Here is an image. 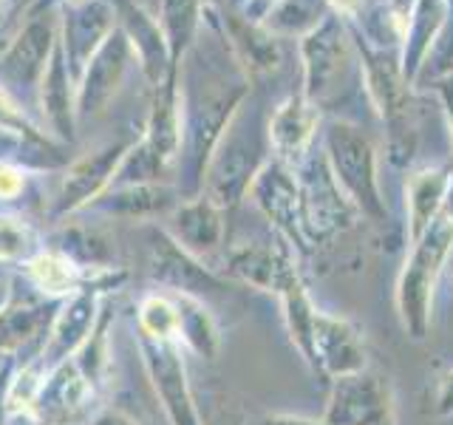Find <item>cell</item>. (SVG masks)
I'll return each mask as SVG.
<instances>
[{
  "label": "cell",
  "instance_id": "obj_27",
  "mask_svg": "<svg viewBox=\"0 0 453 425\" xmlns=\"http://www.w3.org/2000/svg\"><path fill=\"white\" fill-rule=\"evenodd\" d=\"M320 14V0H283V6L275 14V26L295 32V28L311 26Z\"/></svg>",
  "mask_w": 453,
  "mask_h": 425
},
{
  "label": "cell",
  "instance_id": "obj_1",
  "mask_svg": "<svg viewBox=\"0 0 453 425\" xmlns=\"http://www.w3.org/2000/svg\"><path fill=\"white\" fill-rule=\"evenodd\" d=\"M188 71V103H184V153H181V167H184V190L196 193L202 184V170L210 159V151L216 145L219 134L224 131L230 111L238 103L241 89L226 85V74L216 66L204 63L202 57H193Z\"/></svg>",
  "mask_w": 453,
  "mask_h": 425
},
{
  "label": "cell",
  "instance_id": "obj_20",
  "mask_svg": "<svg viewBox=\"0 0 453 425\" xmlns=\"http://www.w3.org/2000/svg\"><path fill=\"white\" fill-rule=\"evenodd\" d=\"M179 306V340H184L196 354L202 358H216L219 349V332L216 323L207 315V309L188 295H173Z\"/></svg>",
  "mask_w": 453,
  "mask_h": 425
},
{
  "label": "cell",
  "instance_id": "obj_29",
  "mask_svg": "<svg viewBox=\"0 0 453 425\" xmlns=\"http://www.w3.org/2000/svg\"><path fill=\"white\" fill-rule=\"evenodd\" d=\"M14 375H18V358L14 354H4V360H0V425H6L9 420V391Z\"/></svg>",
  "mask_w": 453,
  "mask_h": 425
},
{
  "label": "cell",
  "instance_id": "obj_22",
  "mask_svg": "<svg viewBox=\"0 0 453 425\" xmlns=\"http://www.w3.org/2000/svg\"><path fill=\"white\" fill-rule=\"evenodd\" d=\"M122 18L127 23V32H131L142 49V57H145V66L150 71L153 80H159L165 74V46H162V37H159V28H156L145 14L131 9V6H122Z\"/></svg>",
  "mask_w": 453,
  "mask_h": 425
},
{
  "label": "cell",
  "instance_id": "obj_11",
  "mask_svg": "<svg viewBox=\"0 0 453 425\" xmlns=\"http://www.w3.org/2000/svg\"><path fill=\"white\" fill-rule=\"evenodd\" d=\"M46 304L51 301H6L0 306V358L14 354L20 358V352L28 346H42L49 332V315Z\"/></svg>",
  "mask_w": 453,
  "mask_h": 425
},
{
  "label": "cell",
  "instance_id": "obj_4",
  "mask_svg": "<svg viewBox=\"0 0 453 425\" xmlns=\"http://www.w3.org/2000/svg\"><path fill=\"white\" fill-rule=\"evenodd\" d=\"M145 273L156 287L170 295L198 298L202 292H219L224 283L193 259V252L184 250L179 241L162 227L145 230Z\"/></svg>",
  "mask_w": 453,
  "mask_h": 425
},
{
  "label": "cell",
  "instance_id": "obj_23",
  "mask_svg": "<svg viewBox=\"0 0 453 425\" xmlns=\"http://www.w3.org/2000/svg\"><path fill=\"white\" fill-rule=\"evenodd\" d=\"M165 26L170 35V54L179 57L190 46L196 32V0H165Z\"/></svg>",
  "mask_w": 453,
  "mask_h": 425
},
{
  "label": "cell",
  "instance_id": "obj_9",
  "mask_svg": "<svg viewBox=\"0 0 453 425\" xmlns=\"http://www.w3.org/2000/svg\"><path fill=\"white\" fill-rule=\"evenodd\" d=\"M20 267L28 287L40 295V301H51V304H63L65 298H71L88 281H94V275H99V273H85L82 267H77L68 255H63L54 247L35 252Z\"/></svg>",
  "mask_w": 453,
  "mask_h": 425
},
{
  "label": "cell",
  "instance_id": "obj_25",
  "mask_svg": "<svg viewBox=\"0 0 453 425\" xmlns=\"http://www.w3.org/2000/svg\"><path fill=\"white\" fill-rule=\"evenodd\" d=\"M445 190V179L439 174H422V179L414 182V190H411V212H414V236L419 238L425 219H431L434 207L439 205V196Z\"/></svg>",
  "mask_w": 453,
  "mask_h": 425
},
{
  "label": "cell",
  "instance_id": "obj_32",
  "mask_svg": "<svg viewBox=\"0 0 453 425\" xmlns=\"http://www.w3.org/2000/svg\"><path fill=\"white\" fill-rule=\"evenodd\" d=\"M334 4H337L340 9H354V6H357V0H334Z\"/></svg>",
  "mask_w": 453,
  "mask_h": 425
},
{
  "label": "cell",
  "instance_id": "obj_12",
  "mask_svg": "<svg viewBox=\"0 0 453 425\" xmlns=\"http://www.w3.org/2000/svg\"><path fill=\"white\" fill-rule=\"evenodd\" d=\"M125 60H127V40L122 35H113L99 46L80 91V117H91V113H96L108 103L125 71Z\"/></svg>",
  "mask_w": 453,
  "mask_h": 425
},
{
  "label": "cell",
  "instance_id": "obj_21",
  "mask_svg": "<svg viewBox=\"0 0 453 425\" xmlns=\"http://www.w3.org/2000/svg\"><path fill=\"white\" fill-rule=\"evenodd\" d=\"M136 335L153 340H179V306L170 295H145L136 312Z\"/></svg>",
  "mask_w": 453,
  "mask_h": 425
},
{
  "label": "cell",
  "instance_id": "obj_7",
  "mask_svg": "<svg viewBox=\"0 0 453 425\" xmlns=\"http://www.w3.org/2000/svg\"><path fill=\"white\" fill-rule=\"evenodd\" d=\"M127 151L131 148H127L125 142H117V145L88 153L74 167H68L63 188L57 193V202H54V216H65V212L88 207L94 198L105 190V184L113 182V174H117V167L125 159Z\"/></svg>",
  "mask_w": 453,
  "mask_h": 425
},
{
  "label": "cell",
  "instance_id": "obj_30",
  "mask_svg": "<svg viewBox=\"0 0 453 425\" xmlns=\"http://www.w3.org/2000/svg\"><path fill=\"white\" fill-rule=\"evenodd\" d=\"M20 190H23V176L18 170L0 167V198H14L20 196Z\"/></svg>",
  "mask_w": 453,
  "mask_h": 425
},
{
  "label": "cell",
  "instance_id": "obj_10",
  "mask_svg": "<svg viewBox=\"0 0 453 425\" xmlns=\"http://www.w3.org/2000/svg\"><path fill=\"white\" fill-rule=\"evenodd\" d=\"M450 238H453V212L448 210L445 216L431 227L425 244H419V250L414 255V264H411L405 273L403 301H405L408 315H425V292H428L431 281L436 275V264L442 261V255L448 252Z\"/></svg>",
  "mask_w": 453,
  "mask_h": 425
},
{
  "label": "cell",
  "instance_id": "obj_26",
  "mask_svg": "<svg viewBox=\"0 0 453 425\" xmlns=\"http://www.w3.org/2000/svg\"><path fill=\"white\" fill-rule=\"evenodd\" d=\"M439 14H442V4L439 0H422L419 9H417V18H414V35H411V46H408V54H405V60L411 66H417L419 60V54L425 49V42L431 40L434 35V28L439 23Z\"/></svg>",
  "mask_w": 453,
  "mask_h": 425
},
{
  "label": "cell",
  "instance_id": "obj_17",
  "mask_svg": "<svg viewBox=\"0 0 453 425\" xmlns=\"http://www.w3.org/2000/svg\"><path fill=\"white\" fill-rule=\"evenodd\" d=\"M332 151H334V162L340 176L346 179V184L351 190H357L360 196H365L368 202H374V190H372V153H368V145L360 139L349 134V128H334L332 131Z\"/></svg>",
  "mask_w": 453,
  "mask_h": 425
},
{
  "label": "cell",
  "instance_id": "obj_24",
  "mask_svg": "<svg viewBox=\"0 0 453 425\" xmlns=\"http://www.w3.org/2000/svg\"><path fill=\"white\" fill-rule=\"evenodd\" d=\"M37 250L35 236L18 219H0V264L28 261Z\"/></svg>",
  "mask_w": 453,
  "mask_h": 425
},
{
  "label": "cell",
  "instance_id": "obj_18",
  "mask_svg": "<svg viewBox=\"0 0 453 425\" xmlns=\"http://www.w3.org/2000/svg\"><path fill=\"white\" fill-rule=\"evenodd\" d=\"M42 111H46V120L54 128V134L60 139H74V108H71V94H68V66L63 63V54L57 51L54 60L46 71V80H42Z\"/></svg>",
  "mask_w": 453,
  "mask_h": 425
},
{
  "label": "cell",
  "instance_id": "obj_28",
  "mask_svg": "<svg viewBox=\"0 0 453 425\" xmlns=\"http://www.w3.org/2000/svg\"><path fill=\"white\" fill-rule=\"evenodd\" d=\"M273 136L283 151H292L306 136V122L301 120V111H280L273 125Z\"/></svg>",
  "mask_w": 453,
  "mask_h": 425
},
{
  "label": "cell",
  "instance_id": "obj_31",
  "mask_svg": "<svg viewBox=\"0 0 453 425\" xmlns=\"http://www.w3.org/2000/svg\"><path fill=\"white\" fill-rule=\"evenodd\" d=\"M88 425H139V422L134 417H127L119 408H103V411H96Z\"/></svg>",
  "mask_w": 453,
  "mask_h": 425
},
{
  "label": "cell",
  "instance_id": "obj_8",
  "mask_svg": "<svg viewBox=\"0 0 453 425\" xmlns=\"http://www.w3.org/2000/svg\"><path fill=\"white\" fill-rule=\"evenodd\" d=\"M113 9L108 0H71L65 6V54L68 68L80 74L88 57L99 51V42L111 28Z\"/></svg>",
  "mask_w": 453,
  "mask_h": 425
},
{
  "label": "cell",
  "instance_id": "obj_5",
  "mask_svg": "<svg viewBox=\"0 0 453 425\" xmlns=\"http://www.w3.org/2000/svg\"><path fill=\"white\" fill-rule=\"evenodd\" d=\"M139 352L145 372L150 377V386L156 397H159L170 425H202L193 406L188 368H184L181 360L179 340H153L139 335Z\"/></svg>",
  "mask_w": 453,
  "mask_h": 425
},
{
  "label": "cell",
  "instance_id": "obj_16",
  "mask_svg": "<svg viewBox=\"0 0 453 425\" xmlns=\"http://www.w3.org/2000/svg\"><path fill=\"white\" fill-rule=\"evenodd\" d=\"M306 54V68H309V94H315L320 89H326L340 63H343V32L334 20L323 23L315 35L306 40L303 46Z\"/></svg>",
  "mask_w": 453,
  "mask_h": 425
},
{
  "label": "cell",
  "instance_id": "obj_14",
  "mask_svg": "<svg viewBox=\"0 0 453 425\" xmlns=\"http://www.w3.org/2000/svg\"><path fill=\"white\" fill-rule=\"evenodd\" d=\"M51 49V26L49 20H35L18 42L9 49L6 60L0 63V74L18 89H32L42 74V63Z\"/></svg>",
  "mask_w": 453,
  "mask_h": 425
},
{
  "label": "cell",
  "instance_id": "obj_2",
  "mask_svg": "<svg viewBox=\"0 0 453 425\" xmlns=\"http://www.w3.org/2000/svg\"><path fill=\"white\" fill-rule=\"evenodd\" d=\"M122 278H125L122 273L113 275V269H105V273L94 275V281H88L82 290H77L54 309V318L46 332V344H42V352H40V360L46 366V372L71 360L80 352V346L88 340L94 323L99 318V309L105 304L108 290L117 287V281Z\"/></svg>",
  "mask_w": 453,
  "mask_h": 425
},
{
  "label": "cell",
  "instance_id": "obj_13",
  "mask_svg": "<svg viewBox=\"0 0 453 425\" xmlns=\"http://www.w3.org/2000/svg\"><path fill=\"white\" fill-rule=\"evenodd\" d=\"M173 207V190L159 184H125L96 196L88 210L99 216H119V219H148Z\"/></svg>",
  "mask_w": 453,
  "mask_h": 425
},
{
  "label": "cell",
  "instance_id": "obj_6",
  "mask_svg": "<svg viewBox=\"0 0 453 425\" xmlns=\"http://www.w3.org/2000/svg\"><path fill=\"white\" fill-rule=\"evenodd\" d=\"M258 159V142H255V125H241V120L226 131L224 145L212 156L207 174V196L216 207L233 205L247 188L252 176V165Z\"/></svg>",
  "mask_w": 453,
  "mask_h": 425
},
{
  "label": "cell",
  "instance_id": "obj_19",
  "mask_svg": "<svg viewBox=\"0 0 453 425\" xmlns=\"http://www.w3.org/2000/svg\"><path fill=\"white\" fill-rule=\"evenodd\" d=\"M54 250H60L68 255L77 267H82L85 273H105L113 269V247L105 236H99L96 230H85V227H68L60 236L54 238Z\"/></svg>",
  "mask_w": 453,
  "mask_h": 425
},
{
  "label": "cell",
  "instance_id": "obj_3",
  "mask_svg": "<svg viewBox=\"0 0 453 425\" xmlns=\"http://www.w3.org/2000/svg\"><path fill=\"white\" fill-rule=\"evenodd\" d=\"M94 400V382L80 372V366L71 358L42 377L26 417L35 425H88L96 414Z\"/></svg>",
  "mask_w": 453,
  "mask_h": 425
},
{
  "label": "cell",
  "instance_id": "obj_15",
  "mask_svg": "<svg viewBox=\"0 0 453 425\" xmlns=\"http://www.w3.org/2000/svg\"><path fill=\"white\" fill-rule=\"evenodd\" d=\"M173 236L188 252H204L212 250L221 241V221L219 210L212 202H193L173 212Z\"/></svg>",
  "mask_w": 453,
  "mask_h": 425
}]
</instances>
